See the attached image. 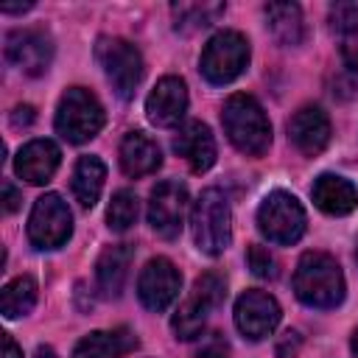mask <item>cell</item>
I'll list each match as a JSON object with an SVG mask.
<instances>
[{
	"label": "cell",
	"instance_id": "6",
	"mask_svg": "<svg viewBox=\"0 0 358 358\" xmlns=\"http://www.w3.org/2000/svg\"><path fill=\"white\" fill-rule=\"evenodd\" d=\"M305 210L296 201V196L285 190L268 193L257 207V229L263 238H268L277 246H291L305 235Z\"/></svg>",
	"mask_w": 358,
	"mask_h": 358
},
{
	"label": "cell",
	"instance_id": "10",
	"mask_svg": "<svg viewBox=\"0 0 358 358\" xmlns=\"http://www.w3.org/2000/svg\"><path fill=\"white\" fill-rule=\"evenodd\" d=\"M185 215H187V187L179 179H165L151 190L148 199V224L151 229L165 238L173 241L179 238L182 227H185Z\"/></svg>",
	"mask_w": 358,
	"mask_h": 358
},
{
	"label": "cell",
	"instance_id": "28",
	"mask_svg": "<svg viewBox=\"0 0 358 358\" xmlns=\"http://www.w3.org/2000/svg\"><path fill=\"white\" fill-rule=\"evenodd\" d=\"M333 95H338L341 101H350L358 95V62L341 59V67L333 76Z\"/></svg>",
	"mask_w": 358,
	"mask_h": 358
},
{
	"label": "cell",
	"instance_id": "18",
	"mask_svg": "<svg viewBox=\"0 0 358 358\" xmlns=\"http://www.w3.org/2000/svg\"><path fill=\"white\" fill-rule=\"evenodd\" d=\"M131 257H134V249L129 243H115L101 252V257L95 263V282H98L101 296L117 299L123 294L129 268H131Z\"/></svg>",
	"mask_w": 358,
	"mask_h": 358
},
{
	"label": "cell",
	"instance_id": "11",
	"mask_svg": "<svg viewBox=\"0 0 358 358\" xmlns=\"http://www.w3.org/2000/svg\"><path fill=\"white\" fill-rule=\"evenodd\" d=\"M6 59L25 76H42L53 62V39L42 28H14L6 34Z\"/></svg>",
	"mask_w": 358,
	"mask_h": 358
},
{
	"label": "cell",
	"instance_id": "38",
	"mask_svg": "<svg viewBox=\"0 0 358 358\" xmlns=\"http://www.w3.org/2000/svg\"><path fill=\"white\" fill-rule=\"evenodd\" d=\"M355 257H358V241H355Z\"/></svg>",
	"mask_w": 358,
	"mask_h": 358
},
{
	"label": "cell",
	"instance_id": "20",
	"mask_svg": "<svg viewBox=\"0 0 358 358\" xmlns=\"http://www.w3.org/2000/svg\"><path fill=\"white\" fill-rule=\"evenodd\" d=\"M137 347V336L129 327L92 330L73 347V358H123Z\"/></svg>",
	"mask_w": 358,
	"mask_h": 358
},
{
	"label": "cell",
	"instance_id": "14",
	"mask_svg": "<svg viewBox=\"0 0 358 358\" xmlns=\"http://www.w3.org/2000/svg\"><path fill=\"white\" fill-rule=\"evenodd\" d=\"M187 112V87L176 76H165L145 98V115L154 126L168 129L176 126Z\"/></svg>",
	"mask_w": 358,
	"mask_h": 358
},
{
	"label": "cell",
	"instance_id": "13",
	"mask_svg": "<svg viewBox=\"0 0 358 358\" xmlns=\"http://www.w3.org/2000/svg\"><path fill=\"white\" fill-rule=\"evenodd\" d=\"M182 288V274L168 257H151L137 277V296L148 310H165Z\"/></svg>",
	"mask_w": 358,
	"mask_h": 358
},
{
	"label": "cell",
	"instance_id": "21",
	"mask_svg": "<svg viewBox=\"0 0 358 358\" xmlns=\"http://www.w3.org/2000/svg\"><path fill=\"white\" fill-rule=\"evenodd\" d=\"M120 168L126 176H148L154 173L159 165H162V151L159 145L143 134V131H129L123 140H120Z\"/></svg>",
	"mask_w": 358,
	"mask_h": 358
},
{
	"label": "cell",
	"instance_id": "9",
	"mask_svg": "<svg viewBox=\"0 0 358 358\" xmlns=\"http://www.w3.org/2000/svg\"><path fill=\"white\" fill-rule=\"evenodd\" d=\"M73 232V215L59 193H45L34 201L28 215V241L36 249H59Z\"/></svg>",
	"mask_w": 358,
	"mask_h": 358
},
{
	"label": "cell",
	"instance_id": "5",
	"mask_svg": "<svg viewBox=\"0 0 358 358\" xmlns=\"http://www.w3.org/2000/svg\"><path fill=\"white\" fill-rule=\"evenodd\" d=\"M224 296H227V285H224V277L221 274L207 271V274L196 277L187 299L179 305V310L171 319V327H173L176 338H182V341L196 338L204 330L207 316L224 302Z\"/></svg>",
	"mask_w": 358,
	"mask_h": 358
},
{
	"label": "cell",
	"instance_id": "34",
	"mask_svg": "<svg viewBox=\"0 0 358 358\" xmlns=\"http://www.w3.org/2000/svg\"><path fill=\"white\" fill-rule=\"evenodd\" d=\"M3 358H22V350L14 344L8 333H3Z\"/></svg>",
	"mask_w": 358,
	"mask_h": 358
},
{
	"label": "cell",
	"instance_id": "29",
	"mask_svg": "<svg viewBox=\"0 0 358 358\" xmlns=\"http://www.w3.org/2000/svg\"><path fill=\"white\" fill-rule=\"evenodd\" d=\"M246 263H249L255 277H263V280H274L277 277V263H274L271 252L266 246H260V243H252L246 249Z\"/></svg>",
	"mask_w": 358,
	"mask_h": 358
},
{
	"label": "cell",
	"instance_id": "1",
	"mask_svg": "<svg viewBox=\"0 0 358 358\" xmlns=\"http://www.w3.org/2000/svg\"><path fill=\"white\" fill-rule=\"evenodd\" d=\"M294 294L308 308H336L344 299L341 266L324 252H305L294 271Z\"/></svg>",
	"mask_w": 358,
	"mask_h": 358
},
{
	"label": "cell",
	"instance_id": "26",
	"mask_svg": "<svg viewBox=\"0 0 358 358\" xmlns=\"http://www.w3.org/2000/svg\"><path fill=\"white\" fill-rule=\"evenodd\" d=\"M137 213H140V201L131 190H117L106 207V224L109 229L115 232H126L134 221H137Z\"/></svg>",
	"mask_w": 358,
	"mask_h": 358
},
{
	"label": "cell",
	"instance_id": "3",
	"mask_svg": "<svg viewBox=\"0 0 358 358\" xmlns=\"http://www.w3.org/2000/svg\"><path fill=\"white\" fill-rule=\"evenodd\" d=\"M190 229L199 252L215 257L229 246L232 235V215H229V201L218 187H207L199 193L193 213H190Z\"/></svg>",
	"mask_w": 358,
	"mask_h": 358
},
{
	"label": "cell",
	"instance_id": "17",
	"mask_svg": "<svg viewBox=\"0 0 358 358\" xmlns=\"http://www.w3.org/2000/svg\"><path fill=\"white\" fill-rule=\"evenodd\" d=\"M59 159H62V151L53 140H31L20 148L14 159V171L31 185H45L56 173Z\"/></svg>",
	"mask_w": 358,
	"mask_h": 358
},
{
	"label": "cell",
	"instance_id": "35",
	"mask_svg": "<svg viewBox=\"0 0 358 358\" xmlns=\"http://www.w3.org/2000/svg\"><path fill=\"white\" fill-rule=\"evenodd\" d=\"M34 3H17V6H0L3 14H20V11H28Z\"/></svg>",
	"mask_w": 358,
	"mask_h": 358
},
{
	"label": "cell",
	"instance_id": "24",
	"mask_svg": "<svg viewBox=\"0 0 358 358\" xmlns=\"http://www.w3.org/2000/svg\"><path fill=\"white\" fill-rule=\"evenodd\" d=\"M36 305V280L22 274L11 282L3 285L0 294V310L6 319H20L25 313H31V308Z\"/></svg>",
	"mask_w": 358,
	"mask_h": 358
},
{
	"label": "cell",
	"instance_id": "37",
	"mask_svg": "<svg viewBox=\"0 0 358 358\" xmlns=\"http://www.w3.org/2000/svg\"><path fill=\"white\" fill-rule=\"evenodd\" d=\"M350 347H352V355L358 358V330L352 333V341H350Z\"/></svg>",
	"mask_w": 358,
	"mask_h": 358
},
{
	"label": "cell",
	"instance_id": "15",
	"mask_svg": "<svg viewBox=\"0 0 358 358\" xmlns=\"http://www.w3.org/2000/svg\"><path fill=\"white\" fill-rule=\"evenodd\" d=\"M288 137L305 157H316L330 143V120L319 106H302L288 120Z\"/></svg>",
	"mask_w": 358,
	"mask_h": 358
},
{
	"label": "cell",
	"instance_id": "4",
	"mask_svg": "<svg viewBox=\"0 0 358 358\" xmlns=\"http://www.w3.org/2000/svg\"><path fill=\"white\" fill-rule=\"evenodd\" d=\"M106 123L101 101L84 90V87H70L59 106H56V131L67 143H87L92 140Z\"/></svg>",
	"mask_w": 358,
	"mask_h": 358
},
{
	"label": "cell",
	"instance_id": "30",
	"mask_svg": "<svg viewBox=\"0 0 358 358\" xmlns=\"http://www.w3.org/2000/svg\"><path fill=\"white\" fill-rule=\"evenodd\" d=\"M196 358H229L227 338L221 333H207L196 347Z\"/></svg>",
	"mask_w": 358,
	"mask_h": 358
},
{
	"label": "cell",
	"instance_id": "16",
	"mask_svg": "<svg viewBox=\"0 0 358 358\" xmlns=\"http://www.w3.org/2000/svg\"><path fill=\"white\" fill-rule=\"evenodd\" d=\"M173 151L190 165L193 173L210 171L215 162V140L210 126L201 120H187L173 137Z\"/></svg>",
	"mask_w": 358,
	"mask_h": 358
},
{
	"label": "cell",
	"instance_id": "19",
	"mask_svg": "<svg viewBox=\"0 0 358 358\" xmlns=\"http://www.w3.org/2000/svg\"><path fill=\"white\" fill-rule=\"evenodd\" d=\"M310 199L327 215H347L358 207V187L338 173H322L310 187Z\"/></svg>",
	"mask_w": 358,
	"mask_h": 358
},
{
	"label": "cell",
	"instance_id": "31",
	"mask_svg": "<svg viewBox=\"0 0 358 358\" xmlns=\"http://www.w3.org/2000/svg\"><path fill=\"white\" fill-rule=\"evenodd\" d=\"M299 347H302V338H299V333L288 330V333H282V338L277 341V358H296Z\"/></svg>",
	"mask_w": 358,
	"mask_h": 358
},
{
	"label": "cell",
	"instance_id": "12",
	"mask_svg": "<svg viewBox=\"0 0 358 358\" xmlns=\"http://www.w3.org/2000/svg\"><path fill=\"white\" fill-rule=\"evenodd\" d=\"M280 316L282 313H280L277 299L257 288L243 291L235 302V327L249 341H260V338L271 336L274 327L280 324Z\"/></svg>",
	"mask_w": 358,
	"mask_h": 358
},
{
	"label": "cell",
	"instance_id": "32",
	"mask_svg": "<svg viewBox=\"0 0 358 358\" xmlns=\"http://www.w3.org/2000/svg\"><path fill=\"white\" fill-rule=\"evenodd\" d=\"M20 201H22V193L6 179V182H3V210H6V213H14V210L20 207Z\"/></svg>",
	"mask_w": 358,
	"mask_h": 358
},
{
	"label": "cell",
	"instance_id": "22",
	"mask_svg": "<svg viewBox=\"0 0 358 358\" xmlns=\"http://www.w3.org/2000/svg\"><path fill=\"white\" fill-rule=\"evenodd\" d=\"M266 25H268L271 36L285 48H296L305 39L302 8L296 3H268L266 6Z\"/></svg>",
	"mask_w": 358,
	"mask_h": 358
},
{
	"label": "cell",
	"instance_id": "2",
	"mask_svg": "<svg viewBox=\"0 0 358 358\" xmlns=\"http://www.w3.org/2000/svg\"><path fill=\"white\" fill-rule=\"evenodd\" d=\"M221 123H224V131L229 137V143L246 154V157H260L268 151L271 145V123L263 112V106L246 95V92H238V95H229L224 109H221Z\"/></svg>",
	"mask_w": 358,
	"mask_h": 358
},
{
	"label": "cell",
	"instance_id": "25",
	"mask_svg": "<svg viewBox=\"0 0 358 358\" xmlns=\"http://www.w3.org/2000/svg\"><path fill=\"white\" fill-rule=\"evenodd\" d=\"M173 11V25L176 31H199L213 25L221 14H224V3H179L171 8Z\"/></svg>",
	"mask_w": 358,
	"mask_h": 358
},
{
	"label": "cell",
	"instance_id": "23",
	"mask_svg": "<svg viewBox=\"0 0 358 358\" xmlns=\"http://www.w3.org/2000/svg\"><path fill=\"white\" fill-rule=\"evenodd\" d=\"M103 179H106V165L98 159V157H92V154H87V157H81L78 162H76V168H73V196H76V201L84 207V210H90V207H95V201H98V196H101V190H103Z\"/></svg>",
	"mask_w": 358,
	"mask_h": 358
},
{
	"label": "cell",
	"instance_id": "27",
	"mask_svg": "<svg viewBox=\"0 0 358 358\" xmlns=\"http://www.w3.org/2000/svg\"><path fill=\"white\" fill-rule=\"evenodd\" d=\"M330 28L344 36V42H352L358 34V6L355 3H336L330 6Z\"/></svg>",
	"mask_w": 358,
	"mask_h": 358
},
{
	"label": "cell",
	"instance_id": "7",
	"mask_svg": "<svg viewBox=\"0 0 358 358\" xmlns=\"http://www.w3.org/2000/svg\"><path fill=\"white\" fill-rule=\"evenodd\" d=\"M249 64V42L238 31H218L201 50L199 70L210 84L235 81Z\"/></svg>",
	"mask_w": 358,
	"mask_h": 358
},
{
	"label": "cell",
	"instance_id": "8",
	"mask_svg": "<svg viewBox=\"0 0 358 358\" xmlns=\"http://www.w3.org/2000/svg\"><path fill=\"white\" fill-rule=\"evenodd\" d=\"M95 59H98L106 81L112 84V90L120 98H131L143 78L140 50L120 36H101L95 45Z\"/></svg>",
	"mask_w": 358,
	"mask_h": 358
},
{
	"label": "cell",
	"instance_id": "36",
	"mask_svg": "<svg viewBox=\"0 0 358 358\" xmlns=\"http://www.w3.org/2000/svg\"><path fill=\"white\" fill-rule=\"evenodd\" d=\"M34 358H56V352H53V347H36Z\"/></svg>",
	"mask_w": 358,
	"mask_h": 358
},
{
	"label": "cell",
	"instance_id": "33",
	"mask_svg": "<svg viewBox=\"0 0 358 358\" xmlns=\"http://www.w3.org/2000/svg\"><path fill=\"white\" fill-rule=\"evenodd\" d=\"M34 123V106H28V103H22V106H14V112H11V126H31Z\"/></svg>",
	"mask_w": 358,
	"mask_h": 358
}]
</instances>
